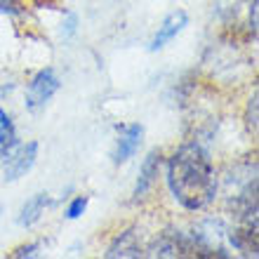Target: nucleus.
<instances>
[{
	"label": "nucleus",
	"instance_id": "obj_1",
	"mask_svg": "<svg viewBox=\"0 0 259 259\" xmlns=\"http://www.w3.org/2000/svg\"><path fill=\"white\" fill-rule=\"evenodd\" d=\"M167 186L184 210H203L217 196V172L210 151L198 142L182 144L167 163Z\"/></svg>",
	"mask_w": 259,
	"mask_h": 259
},
{
	"label": "nucleus",
	"instance_id": "obj_2",
	"mask_svg": "<svg viewBox=\"0 0 259 259\" xmlns=\"http://www.w3.org/2000/svg\"><path fill=\"white\" fill-rule=\"evenodd\" d=\"M62 88V80L59 75L55 73V68H40L38 73L33 75V80L28 82V90H26V109L28 111H40L45 104L52 99V97L59 92Z\"/></svg>",
	"mask_w": 259,
	"mask_h": 259
},
{
	"label": "nucleus",
	"instance_id": "obj_3",
	"mask_svg": "<svg viewBox=\"0 0 259 259\" xmlns=\"http://www.w3.org/2000/svg\"><path fill=\"white\" fill-rule=\"evenodd\" d=\"M142 142H144V127L139 123L120 125V127H118L116 146H113V153H111V160H113V165L127 163L130 158H132L137 151H139Z\"/></svg>",
	"mask_w": 259,
	"mask_h": 259
},
{
	"label": "nucleus",
	"instance_id": "obj_4",
	"mask_svg": "<svg viewBox=\"0 0 259 259\" xmlns=\"http://www.w3.org/2000/svg\"><path fill=\"white\" fill-rule=\"evenodd\" d=\"M38 142H26V144H17V149L5 158V179L14 182V179L24 177L38 160Z\"/></svg>",
	"mask_w": 259,
	"mask_h": 259
},
{
	"label": "nucleus",
	"instance_id": "obj_5",
	"mask_svg": "<svg viewBox=\"0 0 259 259\" xmlns=\"http://www.w3.org/2000/svg\"><path fill=\"white\" fill-rule=\"evenodd\" d=\"M189 26V14L184 12V10H175V12H170L167 17L163 19V24L158 26L156 35L151 38L149 42V50L151 52H158V50H163L167 42H172L175 38H177L184 28Z\"/></svg>",
	"mask_w": 259,
	"mask_h": 259
},
{
	"label": "nucleus",
	"instance_id": "obj_6",
	"mask_svg": "<svg viewBox=\"0 0 259 259\" xmlns=\"http://www.w3.org/2000/svg\"><path fill=\"white\" fill-rule=\"evenodd\" d=\"M160 165H163V153H160V149L149 151L146 158H144L142 167H139V175H137L135 193H132L137 200L144 198L153 189V184H156V179H158V172H160Z\"/></svg>",
	"mask_w": 259,
	"mask_h": 259
},
{
	"label": "nucleus",
	"instance_id": "obj_7",
	"mask_svg": "<svg viewBox=\"0 0 259 259\" xmlns=\"http://www.w3.org/2000/svg\"><path fill=\"white\" fill-rule=\"evenodd\" d=\"M156 254L158 257H182V254H191V238L184 236L182 231H165L156 243Z\"/></svg>",
	"mask_w": 259,
	"mask_h": 259
},
{
	"label": "nucleus",
	"instance_id": "obj_8",
	"mask_svg": "<svg viewBox=\"0 0 259 259\" xmlns=\"http://www.w3.org/2000/svg\"><path fill=\"white\" fill-rule=\"evenodd\" d=\"M48 205H50L48 193H35V196H31L19 210V217H17L19 226H33L35 222L42 217V212H45Z\"/></svg>",
	"mask_w": 259,
	"mask_h": 259
},
{
	"label": "nucleus",
	"instance_id": "obj_9",
	"mask_svg": "<svg viewBox=\"0 0 259 259\" xmlns=\"http://www.w3.org/2000/svg\"><path fill=\"white\" fill-rule=\"evenodd\" d=\"M139 254H142V247H139V240H137V231L127 229L111 243L106 257L113 259V257H139Z\"/></svg>",
	"mask_w": 259,
	"mask_h": 259
},
{
	"label": "nucleus",
	"instance_id": "obj_10",
	"mask_svg": "<svg viewBox=\"0 0 259 259\" xmlns=\"http://www.w3.org/2000/svg\"><path fill=\"white\" fill-rule=\"evenodd\" d=\"M17 149V137H14V123L7 116V111L0 109V160H5Z\"/></svg>",
	"mask_w": 259,
	"mask_h": 259
},
{
	"label": "nucleus",
	"instance_id": "obj_11",
	"mask_svg": "<svg viewBox=\"0 0 259 259\" xmlns=\"http://www.w3.org/2000/svg\"><path fill=\"white\" fill-rule=\"evenodd\" d=\"M88 210V196H75L66 207V217L68 219H78L82 217V212Z\"/></svg>",
	"mask_w": 259,
	"mask_h": 259
},
{
	"label": "nucleus",
	"instance_id": "obj_12",
	"mask_svg": "<svg viewBox=\"0 0 259 259\" xmlns=\"http://www.w3.org/2000/svg\"><path fill=\"white\" fill-rule=\"evenodd\" d=\"M38 254V243H31V245H21V247H17L12 252V257L14 259H24V257H35Z\"/></svg>",
	"mask_w": 259,
	"mask_h": 259
},
{
	"label": "nucleus",
	"instance_id": "obj_13",
	"mask_svg": "<svg viewBox=\"0 0 259 259\" xmlns=\"http://www.w3.org/2000/svg\"><path fill=\"white\" fill-rule=\"evenodd\" d=\"M247 125L257 130V95H252L250 104H247Z\"/></svg>",
	"mask_w": 259,
	"mask_h": 259
},
{
	"label": "nucleus",
	"instance_id": "obj_14",
	"mask_svg": "<svg viewBox=\"0 0 259 259\" xmlns=\"http://www.w3.org/2000/svg\"><path fill=\"white\" fill-rule=\"evenodd\" d=\"M21 5H17L14 0H0V14H21Z\"/></svg>",
	"mask_w": 259,
	"mask_h": 259
},
{
	"label": "nucleus",
	"instance_id": "obj_15",
	"mask_svg": "<svg viewBox=\"0 0 259 259\" xmlns=\"http://www.w3.org/2000/svg\"><path fill=\"white\" fill-rule=\"evenodd\" d=\"M247 24H250V31H252V35H257V0H252V3H250Z\"/></svg>",
	"mask_w": 259,
	"mask_h": 259
},
{
	"label": "nucleus",
	"instance_id": "obj_16",
	"mask_svg": "<svg viewBox=\"0 0 259 259\" xmlns=\"http://www.w3.org/2000/svg\"><path fill=\"white\" fill-rule=\"evenodd\" d=\"M75 26H78V17H75V14H68L66 21H64L62 33H64V35H73V33H75Z\"/></svg>",
	"mask_w": 259,
	"mask_h": 259
},
{
	"label": "nucleus",
	"instance_id": "obj_17",
	"mask_svg": "<svg viewBox=\"0 0 259 259\" xmlns=\"http://www.w3.org/2000/svg\"><path fill=\"white\" fill-rule=\"evenodd\" d=\"M0 214H3V205H0Z\"/></svg>",
	"mask_w": 259,
	"mask_h": 259
}]
</instances>
